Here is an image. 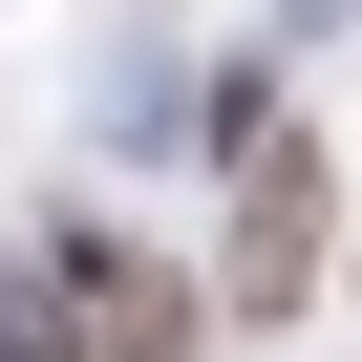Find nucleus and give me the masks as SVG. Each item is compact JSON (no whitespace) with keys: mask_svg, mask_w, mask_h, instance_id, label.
I'll use <instances>...</instances> for the list:
<instances>
[{"mask_svg":"<svg viewBox=\"0 0 362 362\" xmlns=\"http://www.w3.org/2000/svg\"><path fill=\"white\" fill-rule=\"evenodd\" d=\"M43 277H64V362H192L214 341V298L170 277V256H128V235H64Z\"/></svg>","mask_w":362,"mask_h":362,"instance_id":"nucleus-1","label":"nucleus"},{"mask_svg":"<svg viewBox=\"0 0 362 362\" xmlns=\"http://www.w3.org/2000/svg\"><path fill=\"white\" fill-rule=\"evenodd\" d=\"M298 277H320V149L256 128V170H235V298H298Z\"/></svg>","mask_w":362,"mask_h":362,"instance_id":"nucleus-2","label":"nucleus"}]
</instances>
